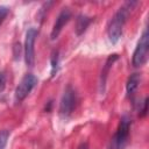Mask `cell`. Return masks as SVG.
Segmentation results:
<instances>
[{"label":"cell","mask_w":149,"mask_h":149,"mask_svg":"<svg viewBox=\"0 0 149 149\" xmlns=\"http://www.w3.org/2000/svg\"><path fill=\"white\" fill-rule=\"evenodd\" d=\"M136 5L135 1H128V2H125L123 6H121L118 12L114 14V16L111 19L109 23H108V27H107V34H108V38L109 41L115 44L121 35H122V31H123V27H125V23L127 21V17L130 13V9H133V7Z\"/></svg>","instance_id":"cell-1"},{"label":"cell","mask_w":149,"mask_h":149,"mask_svg":"<svg viewBox=\"0 0 149 149\" xmlns=\"http://www.w3.org/2000/svg\"><path fill=\"white\" fill-rule=\"evenodd\" d=\"M129 127H130V118L128 115H123L120 119L119 127L111 139L107 149H125L128 137H129Z\"/></svg>","instance_id":"cell-2"},{"label":"cell","mask_w":149,"mask_h":149,"mask_svg":"<svg viewBox=\"0 0 149 149\" xmlns=\"http://www.w3.org/2000/svg\"><path fill=\"white\" fill-rule=\"evenodd\" d=\"M148 54H149V34H148V29H144L133 54V59H132L133 65L135 68H141L142 65H144L146 62L148 61Z\"/></svg>","instance_id":"cell-3"},{"label":"cell","mask_w":149,"mask_h":149,"mask_svg":"<svg viewBox=\"0 0 149 149\" xmlns=\"http://www.w3.org/2000/svg\"><path fill=\"white\" fill-rule=\"evenodd\" d=\"M77 105V93L71 85H68L63 92L59 102V114L63 118H68L72 114Z\"/></svg>","instance_id":"cell-4"},{"label":"cell","mask_w":149,"mask_h":149,"mask_svg":"<svg viewBox=\"0 0 149 149\" xmlns=\"http://www.w3.org/2000/svg\"><path fill=\"white\" fill-rule=\"evenodd\" d=\"M38 30L34 27L29 28L26 33V40H24V61L26 64L31 68L35 62V41L37 37Z\"/></svg>","instance_id":"cell-5"},{"label":"cell","mask_w":149,"mask_h":149,"mask_svg":"<svg viewBox=\"0 0 149 149\" xmlns=\"http://www.w3.org/2000/svg\"><path fill=\"white\" fill-rule=\"evenodd\" d=\"M37 84V78L33 74V73H27L24 74V77L21 79V81L19 83V85L15 88V100L16 101H22L30 92L31 90L35 87V85Z\"/></svg>","instance_id":"cell-6"},{"label":"cell","mask_w":149,"mask_h":149,"mask_svg":"<svg viewBox=\"0 0 149 149\" xmlns=\"http://www.w3.org/2000/svg\"><path fill=\"white\" fill-rule=\"evenodd\" d=\"M71 19V12L69 8H63L62 12L58 14L55 23H54V27H52V30H51V34H50V37L51 40H56L58 37V35L61 34L63 27L69 22V20Z\"/></svg>","instance_id":"cell-7"},{"label":"cell","mask_w":149,"mask_h":149,"mask_svg":"<svg viewBox=\"0 0 149 149\" xmlns=\"http://www.w3.org/2000/svg\"><path fill=\"white\" fill-rule=\"evenodd\" d=\"M119 59V56L116 54L114 55H111L108 56L105 65L102 66V70H101V74H100V83H99V88H100V93H104L105 92V85H106V80H107V76L109 73V69L112 68L113 63L115 61Z\"/></svg>","instance_id":"cell-8"},{"label":"cell","mask_w":149,"mask_h":149,"mask_svg":"<svg viewBox=\"0 0 149 149\" xmlns=\"http://www.w3.org/2000/svg\"><path fill=\"white\" fill-rule=\"evenodd\" d=\"M91 22H92V17L86 16L84 14L78 15L77 20H76V34L77 35H81L87 29V27L90 26Z\"/></svg>","instance_id":"cell-9"},{"label":"cell","mask_w":149,"mask_h":149,"mask_svg":"<svg viewBox=\"0 0 149 149\" xmlns=\"http://www.w3.org/2000/svg\"><path fill=\"white\" fill-rule=\"evenodd\" d=\"M140 81H141V76H140V73H132V74L128 77V80H127V84H126L127 93H128V94H133V93L136 91V88L139 87Z\"/></svg>","instance_id":"cell-10"},{"label":"cell","mask_w":149,"mask_h":149,"mask_svg":"<svg viewBox=\"0 0 149 149\" xmlns=\"http://www.w3.org/2000/svg\"><path fill=\"white\" fill-rule=\"evenodd\" d=\"M50 62H51V72H50V74H51V77H55V74L57 73V70H58V51L57 50L52 51Z\"/></svg>","instance_id":"cell-11"},{"label":"cell","mask_w":149,"mask_h":149,"mask_svg":"<svg viewBox=\"0 0 149 149\" xmlns=\"http://www.w3.org/2000/svg\"><path fill=\"white\" fill-rule=\"evenodd\" d=\"M9 135H10V132L8 129L0 130V149H5L6 148V144H7V141L9 139Z\"/></svg>","instance_id":"cell-12"},{"label":"cell","mask_w":149,"mask_h":149,"mask_svg":"<svg viewBox=\"0 0 149 149\" xmlns=\"http://www.w3.org/2000/svg\"><path fill=\"white\" fill-rule=\"evenodd\" d=\"M8 13H9V9L6 6H0V26L5 21V19L8 15Z\"/></svg>","instance_id":"cell-13"},{"label":"cell","mask_w":149,"mask_h":149,"mask_svg":"<svg viewBox=\"0 0 149 149\" xmlns=\"http://www.w3.org/2000/svg\"><path fill=\"white\" fill-rule=\"evenodd\" d=\"M6 85V73L5 71H0V92L3 91Z\"/></svg>","instance_id":"cell-14"},{"label":"cell","mask_w":149,"mask_h":149,"mask_svg":"<svg viewBox=\"0 0 149 149\" xmlns=\"http://www.w3.org/2000/svg\"><path fill=\"white\" fill-rule=\"evenodd\" d=\"M147 111H148V98H146L144 101H143V106L140 109V116H146L147 115Z\"/></svg>","instance_id":"cell-15"},{"label":"cell","mask_w":149,"mask_h":149,"mask_svg":"<svg viewBox=\"0 0 149 149\" xmlns=\"http://www.w3.org/2000/svg\"><path fill=\"white\" fill-rule=\"evenodd\" d=\"M77 149H88V144H87V142H81V143L78 146Z\"/></svg>","instance_id":"cell-16"}]
</instances>
